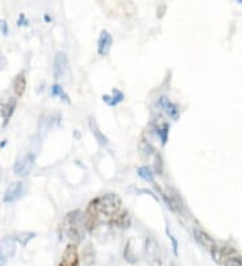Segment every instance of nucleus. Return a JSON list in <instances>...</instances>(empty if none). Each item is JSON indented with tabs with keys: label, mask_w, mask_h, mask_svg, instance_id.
Instances as JSON below:
<instances>
[{
	"label": "nucleus",
	"mask_w": 242,
	"mask_h": 266,
	"mask_svg": "<svg viewBox=\"0 0 242 266\" xmlns=\"http://www.w3.org/2000/svg\"><path fill=\"white\" fill-rule=\"evenodd\" d=\"M63 230L66 235L74 242H81L85 233V225H84V214L80 210L72 211L65 217L63 221Z\"/></svg>",
	"instance_id": "nucleus-1"
},
{
	"label": "nucleus",
	"mask_w": 242,
	"mask_h": 266,
	"mask_svg": "<svg viewBox=\"0 0 242 266\" xmlns=\"http://www.w3.org/2000/svg\"><path fill=\"white\" fill-rule=\"evenodd\" d=\"M96 206H97L99 214H103L108 218H113L120 211L121 199L116 194H105L99 199H96Z\"/></svg>",
	"instance_id": "nucleus-2"
},
{
	"label": "nucleus",
	"mask_w": 242,
	"mask_h": 266,
	"mask_svg": "<svg viewBox=\"0 0 242 266\" xmlns=\"http://www.w3.org/2000/svg\"><path fill=\"white\" fill-rule=\"evenodd\" d=\"M54 78L57 81H69L70 78V63L66 53L59 51L54 57V66H53Z\"/></svg>",
	"instance_id": "nucleus-3"
},
{
	"label": "nucleus",
	"mask_w": 242,
	"mask_h": 266,
	"mask_svg": "<svg viewBox=\"0 0 242 266\" xmlns=\"http://www.w3.org/2000/svg\"><path fill=\"white\" fill-rule=\"evenodd\" d=\"M144 250H145V257L147 261L149 262L151 266H161V257H160V248L157 241L153 237H147L145 245H144Z\"/></svg>",
	"instance_id": "nucleus-4"
},
{
	"label": "nucleus",
	"mask_w": 242,
	"mask_h": 266,
	"mask_svg": "<svg viewBox=\"0 0 242 266\" xmlns=\"http://www.w3.org/2000/svg\"><path fill=\"white\" fill-rule=\"evenodd\" d=\"M16 252V241L13 237H4L0 242V266H4Z\"/></svg>",
	"instance_id": "nucleus-5"
},
{
	"label": "nucleus",
	"mask_w": 242,
	"mask_h": 266,
	"mask_svg": "<svg viewBox=\"0 0 242 266\" xmlns=\"http://www.w3.org/2000/svg\"><path fill=\"white\" fill-rule=\"evenodd\" d=\"M35 165V155L34 153H27L13 164V172L18 176H27L31 172L32 168Z\"/></svg>",
	"instance_id": "nucleus-6"
},
{
	"label": "nucleus",
	"mask_w": 242,
	"mask_h": 266,
	"mask_svg": "<svg viewBox=\"0 0 242 266\" xmlns=\"http://www.w3.org/2000/svg\"><path fill=\"white\" fill-rule=\"evenodd\" d=\"M24 192H26V187H24V183L23 182H13L11 183L8 186V188L5 190L4 194V203H13V202H16L20 198H23L24 195Z\"/></svg>",
	"instance_id": "nucleus-7"
},
{
	"label": "nucleus",
	"mask_w": 242,
	"mask_h": 266,
	"mask_svg": "<svg viewBox=\"0 0 242 266\" xmlns=\"http://www.w3.org/2000/svg\"><path fill=\"white\" fill-rule=\"evenodd\" d=\"M97 223H99V210L96 206V200H93V202H90L89 207L84 214V225H85V229L92 231L97 226Z\"/></svg>",
	"instance_id": "nucleus-8"
},
{
	"label": "nucleus",
	"mask_w": 242,
	"mask_h": 266,
	"mask_svg": "<svg viewBox=\"0 0 242 266\" xmlns=\"http://www.w3.org/2000/svg\"><path fill=\"white\" fill-rule=\"evenodd\" d=\"M59 266H78V252L76 245H67L62 254Z\"/></svg>",
	"instance_id": "nucleus-9"
},
{
	"label": "nucleus",
	"mask_w": 242,
	"mask_h": 266,
	"mask_svg": "<svg viewBox=\"0 0 242 266\" xmlns=\"http://www.w3.org/2000/svg\"><path fill=\"white\" fill-rule=\"evenodd\" d=\"M159 105L163 111L166 112V115L170 117L171 120H178L179 119V108L175 105L174 102L170 101V98H167L166 96L159 98Z\"/></svg>",
	"instance_id": "nucleus-10"
},
{
	"label": "nucleus",
	"mask_w": 242,
	"mask_h": 266,
	"mask_svg": "<svg viewBox=\"0 0 242 266\" xmlns=\"http://www.w3.org/2000/svg\"><path fill=\"white\" fill-rule=\"evenodd\" d=\"M194 237H195V240H197L198 244L201 245L203 249L210 250V252L215 249L214 240L211 238L210 235L207 234L206 231H203L202 229H198V227H195V229H194Z\"/></svg>",
	"instance_id": "nucleus-11"
},
{
	"label": "nucleus",
	"mask_w": 242,
	"mask_h": 266,
	"mask_svg": "<svg viewBox=\"0 0 242 266\" xmlns=\"http://www.w3.org/2000/svg\"><path fill=\"white\" fill-rule=\"evenodd\" d=\"M112 43H113L112 35H111L107 30H103L101 34H100L99 43H97V53H99L100 55H103V57L108 55L109 50L112 47Z\"/></svg>",
	"instance_id": "nucleus-12"
},
{
	"label": "nucleus",
	"mask_w": 242,
	"mask_h": 266,
	"mask_svg": "<svg viewBox=\"0 0 242 266\" xmlns=\"http://www.w3.org/2000/svg\"><path fill=\"white\" fill-rule=\"evenodd\" d=\"M230 253H232V250H228V249H217L215 248L214 250H211V256H213V260H214L217 264H222L224 265L225 262L228 261L229 258H230Z\"/></svg>",
	"instance_id": "nucleus-13"
},
{
	"label": "nucleus",
	"mask_w": 242,
	"mask_h": 266,
	"mask_svg": "<svg viewBox=\"0 0 242 266\" xmlns=\"http://www.w3.org/2000/svg\"><path fill=\"white\" fill-rule=\"evenodd\" d=\"M89 127H90V129H92V133H93L94 136H96V138H97V141H99L101 145H107L108 137L104 134L103 132H101V131H100L99 125H97V123H96V120H94L93 117H90Z\"/></svg>",
	"instance_id": "nucleus-14"
},
{
	"label": "nucleus",
	"mask_w": 242,
	"mask_h": 266,
	"mask_svg": "<svg viewBox=\"0 0 242 266\" xmlns=\"http://www.w3.org/2000/svg\"><path fill=\"white\" fill-rule=\"evenodd\" d=\"M13 92L16 94V97H22L24 92H26V78L22 73L16 76V78L13 80Z\"/></svg>",
	"instance_id": "nucleus-15"
},
{
	"label": "nucleus",
	"mask_w": 242,
	"mask_h": 266,
	"mask_svg": "<svg viewBox=\"0 0 242 266\" xmlns=\"http://www.w3.org/2000/svg\"><path fill=\"white\" fill-rule=\"evenodd\" d=\"M103 100L104 102H107L109 107H116V105H119L124 100V94L121 93L120 90L115 89L113 90V97H111V96H103Z\"/></svg>",
	"instance_id": "nucleus-16"
},
{
	"label": "nucleus",
	"mask_w": 242,
	"mask_h": 266,
	"mask_svg": "<svg viewBox=\"0 0 242 266\" xmlns=\"http://www.w3.org/2000/svg\"><path fill=\"white\" fill-rule=\"evenodd\" d=\"M16 108V98H11L8 100V102L5 104L4 109H3V119H4V125H7V123L9 121V117L12 116L13 111Z\"/></svg>",
	"instance_id": "nucleus-17"
},
{
	"label": "nucleus",
	"mask_w": 242,
	"mask_h": 266,
	"mask_svg": "<svg viewBox=\"0 0 242 266\" xmlns=\"http://www.w3.org/2000/svg\"><path fill=\"white\" fill-rule=\"evenodd\" d=\"M137 175H139L143 180L149 183H155V177H153V173L151 171V168L148 165H143V167H139L137 168Z\"/></svg>",
	"instance_id": "nucleus-18"
},
{
	"label": "nucleus",
	"mask_w": 242,
	"mask_h": 266,
	"mask_svg": "<svg viewBox=\"0 0 242 266\" xmlns=\"http://www.w3.org/2000/svg\"><path fill=\"white\" fill-rule=\"evenodd\" d=\"M139 149H140V153H141V157H143V159H147V157H149V156L155 155V149L152 148V145H151L149 142L145 141V140H141V141H140Z\"/></svg>",
	"instance_id": "nucleus-19"
},
{
	"label": "nucleus",
	"mask_w": 242,
	"mask_h": 266,
	"mask_svg": "<svg viewBox=\"0 0 242 266\" xmlns=\"http://www.w3.org/2000/svg\"><path fill=\"white\" fill-rule=\"evenodd\" d=\"M51 96H54V97H59L61 100H63V101H66L67 104L70 102V100H69V96H67L65 92H63V89L61 85L55 84L51 86Z\"/></svg>",
	"instance_id": "nucleus-20"
},
{
	"label": "nucleus",
	"mask_w": 242,
	"mask_h": 266,
	"mask_svg": "<svg viewBox=\"0 0 242 266\" xmlns=\"http://www.w3.org/2000/svg\"><path fill=\"white\" fill-rule=\"evenodd\" d=\"M124 258H125V261L129 262V264H136V262H137V258H136V254H134L130 241H128L125 250H124Z\"/></svg>",
	"instance_id": "nucleus-21"
},
{
	"label": "nucleus",
	"mask_w": 242,
	"mask_h": 266,
	"mask_svg": "<svg viewBox=\"0 0 242 266\" xmlns=\"http://www.w3.org/2000/svg\"><path fill=\"white\" fill-rule=\"evenodd\" d=\"M168 132H170V127H168V124H163V127L157 128V136L160 138V141L163 145H166L167 138H168Z\"/></svg>",
	"instance_id": "nucleus-22"
},
{
	"label": "nucleus",
	"mask_w": 242,
	"mask_h": 266,
	"mask_svg": "<svg viewBox=\"0 0 242 266\" xmlns=\"http://www.w3.org/2000/svg\"><path fill=\"white\" fill-rule=\"evenodd\" d=\"M34 237H35V233H19V234L16 235L15 241H18L19 244H22L23 246H26L27 242L30 240H32Z\"/></svg>",
	"instance_id": "nucleus-23"
},
{
	"label": "nucleus",
	"mask_w": 242,
	"mask_h": 266,
	"mask_svg": "<svg viewBox=\"0 0 242 266\" xmlns=\"http://www.w3.org/2000/svg\"><path fill=\"white\" fill-rule=\"evenodd\" d=\"M115 223H116L117 226L121 227V229H125V227L129 226V217H128V214L124 213L122 215H119V217H116V221H115Z\"/></svg>",
	"instance_id": "nucleus-24"
},
{
	"label": "nucleus",
	"mask_w": 242,
	"mask_h": 266,
	"mask_svg": "<svg viewBox=\"0 0 242 266\" xmlns=\"http://www.w3.org/2000/svg\"><path fill=\"white\" fill-rule=\"evenodd\" d=\"M155 169L159 175L163 172V160H161L160 153H157V152H155Z\"/></svg>",
	"instance_id": "nucleus-25"
},
{
	"label": "nucleus",
	"mask_w": 242,
	"mask_h": 266,
	"mask_svg": "<svg viewBox=\"0 0 242 266\" xmlns=\"http://www.w3.org/2000/svg\"><path fill=\"white\" fill-rule=\"evenodd\" d=\"M225 266H242V260L238 257H230L225 262Z\"/></svg>",
	"instance_id": "nucleus-26"
},
{
	"label": "nucleus",
	"mask_w": 242,
	"mask_h": 266,
	"mask_svg": "<svg viewBox=\"0 0 242 266\" xmlns=\"http://www.w3.org/2000/svg\"><path fill=\"white\" fill-rule=\"evenodd\" d=\"M167 235L170 237L171 242H172V249H174V254L175 256H178V241L175 240V237L170 233V230L167 229Z\"/></svg>",
	"instance_id": "nucleus-27"
},
{
	"label": "nucleus",
	"mask_w": 242,
	"mask_h": 266,
	"mask_svg": "<svg viewBox=\"0 0 242 266\" xmlns=\"http://www.w3.org/2000/svg\"><path fill=\"white\" fill-rule=\"evenodd\" d=\"M0 30L3 31V34L4 35H8V27H7V23L4 22V20H0Z\"/></svg>",
	"instance_id": "nucleus-28"
},
{
	"label": "nucleus",
	"mask_w": 242,
	"mask_h": 266,
	"mask_svg": "<svg viewBox=\"0 0 242 266\" xmlns=\"http://www.w3.org/2000/svg\"><path fill=\"white\" fill-rule=\"evenodd\" d=\"M1 173H3V171H1V168H0V179H1Z\"/></svg>",
	"instance_id": "nucleus-29"
},
{
	"label": "nucleus",
	"mask_w": 242,
	"mask_h": 266,
	"mask_svg": "<svg viewBox=\"0 0 242 266\" xmlns=\"http://www.w3.org/2000/svg\"><path fill=\"white\" fill-rule=\"evenodd\" d=\"M170 266H175V265H174V264H171V265H170Z\"/></svg>",
	"instance_id": "nucleus-30"
}]
</instances>
